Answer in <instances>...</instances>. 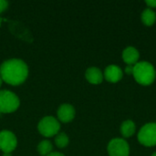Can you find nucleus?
Returning a JSON list of instances; mask_svg holds the SVG:
<instances>
[{"label":"nucleus","instance_id":"1","mask_svg":"<svg viewBox=\"0 0 156 156\" xmlns=\"http://www.w3.org/2000/svg\"><path fill=\"white\" fill-rule=\"evenodd\" d=\"M28 76V67L19 58H11L4 61L0 66V77L5 83L17 86L22 84Z\"/></svg>","mask_w":156,"mask_h":156},{"label":"nucleus","instance_id":"2","mask_svg":"<svg viewBox=\"0 0 156 156\" xmlns=\"http://www.w3.org/2000/svg\"><path fill=\"white\" fill-rule=\"evenodd\" d=\"M133 76L139 84L147 86L152 84L155 80V69L150 62L140 61L133 65Z\"/></svg>","mask_w":156,"mask_h":156},{"label":"nucleus","instance_id":"3","mask_svg":"<svg viewBox=\"0 0 156 156\" xmlns=\"http://www.w3.org/2000/svg\"><path fill=\"white\" fill-rule=\"evenodd\" d=\"M20 105L19 98L10 90H0V114L16 112Z\"/></svg>","mask_w":156,"mask_h":156},{"label":"nucleus","instance_id":"4","mask_svg":"<svg viewBox=\"0 0 156 156\" xmlns=\"http://www.w3.org/2000/svg\"><path fill=\"white\" fill-rule=\"evenodd\" d=\"M60 129V124L58 120L53 116H46L40 120L37 124V130L41 135L49 138L55 136L58 133Z\"/></svg>","mask_w":156,"mask_h":156},{"label":"nucleus","instance_id":"5","mask_svg":"<svg viewBox=\"0 0 156 156\" xmlns=\"http://www.w3.org/2000/svg\"><path fill=\"white\" fill-rule=\"evenodd\" d=\"M138 141L146 147L156 145V123L149 122L144 125L138 133Z\"/></svg>","mask_w":156,"mask_h":156},{"label":"nucleus","instance_id":"6","mask_svg":"<svg viewBox=\"0 0 156 156\" xmlns=\"http://www.w3.org/2000/svg\"><path fill=\"white\" fill-rule=\"evenodd\" d=\"M110 156H129L130 146L124 139L114 138L112 139L107 147Z\"/></svg>","mask_w":156,"mask_h":156},{"label":"nucleus","instance_id":"7","mask_svg":"<svg viewBox=\"0 0 156 156\" xmlns=\"http://www.w3.org/2000/svg\"><path fill=\"white\" fill-rule=\"evenodd\" d=\"M17 145V140L16 135L7 130L0 132V150L5 153L11 154Z\"/></svg>","mask_w":156,"mask_h":156},{"label":"nucleus","instance_id":"8","mask_svg":"<svg viewBox=\"0 0 156 156\" xmlns=\"http://www.w3.org/2000/svg\"><path fill=\"white\" fill-rule=\"evenodd\" d=\"M58 119L64 123L70 122L75 117V109L72 105L64 103L60 105L57 112Z\"/></svg>","mask_w":156,"mask_h":156},{"label":"nucleus","instance_id":"9","mask_svg":"<svg viewBox=\"0 0 156 156\" xmlns=\"http://www.w3.org/2000/svg\"><path fill=\"white\" fill-rule=\"evenodd\" d=\"M122 76H123L122 70L117 65H109L105 69L103 74V77L106 79V80L112 83H116L120 81Z\"/></svg>","mask_w":156,"mask_h":156},{"label":"nucleus","instance_id":"10","mask_svg":"<svg viewBox=\"0 0 156 156\" xmlns=\"http://www.w3.org/2000/svg\"><path fill=\"white\" fill-rule=\"evenodd\" d=\"M139 58H140L139 51L133 47H127L122 51V58L127 65H132V66L135 65L138 62Z\"/></svg>","mask_w":156,"mask_h":156},{"label":"nucleus","instance_id":"11","mask_svg":"<svg viewBox=\"0 0 156 156\" xmlns=\"http://www.w3.org/2000/svg\"><path fill=\"white\" fill-rule=\"evenodd\" d=\"M85 77L86 80L91 83V84H100L103 80V74L101 70L96 67H90L89 68L86 72H85Z\"/></svg>","mask_w":156,"mask_h":156},{"label":"nucleus","instance_id":"12","mask_svg":"<svg viewBox=\"0 0 156 156\" xmlns=\"http://www.w3.org/2000/svg\"><path fill=\"white\" fill-rule=\"evenodd\" d=\"M121 133H122V136L125 138H129V137L133 136L135 133L134 122L131 120H127V121L123 122L121 126Z\"/></svg>","mask_w":156,"mask_h":156},{"label":"nucleus","instance_id":"13","mask_svg":"<svg viewBox=\"0 0 156 156\" xmlns=\"http://www.w3.org/2000/svg\"><path fill=\"white\" fill-rule=\"evenodd\" d=\"M156 20L155 12L151 8H146L142 13V21L146 26H152L154 24Z\"/></svg>","mask_w":156,"mask_h":156},{"label":"nucleus","instance_id":"14","mask_svg":"<svg viewBox=\"0 0 156 156\" xmlns=\"http://www.w3.org/2000/svg\"><path fill=\"white\" fill-rule=\"evenodd\" d=\"M52 148H53L52 147V144L48 140L41 141L38 144L37 147L38 154L41 156H47L48 154H49L52 152Z\"/></svg>","mask_w":156,"mask_h":156},{"label":"nucleus","instance_id":"15","mask_svg":"<svg viewBox=\"0 0 156 156\" xmlns=\"http://www.w3.org/2000/svg\"><path fill=\"white\" fill-rule=\"evenodd\" d=\"M69 143V136L64 133H58L55 137V144L58 148H65Z\"/></svg>","mask_w":156,"mask_h":156},{"label":"nucleus","instance_id":"16","mask_svg":"<svg viewBox=\"0 0 156 156\" xmlns=\"http://www.w3.org/2000/svg\"><path fill=\"white\" fill-rule=\"evenodd\" d=\"M8 6V2L5 1V0H0V14L2 12H4Z\"/></svg>","mask_w":156,"mask_h":156},{"label":"nucleus","instance_id":"17","mask_svg":"<svg viewBox=\"0 0 156 156\" xmlns=\"http://www.w3.org/2000/svg\"><path fill=\"white\" fill-rule=\"evenodd\" d=\"M146 5H148L149 8H155L156 7V0H150V1H146Z\"/></svg>","mask_w":156,"mask_h":156},{"label":"nucleus","instance_id":"18","mask_svg":"<svg viewBox=\"0 0 156 156\" xmlns=\"http://www.w3.org/2000/svg\"><path fill=\"white\" fill-rule=\"evenodd\" d=\"M133 66L127 65V67L125 68V73L129 75H133Z\"/></svg>","mask_w":156,"mask_h":156},{"label":"nucleus","instance_id":"19","mask_svg":"<svg viewBox=\"0 0 156 156\" xmlns=\"http://www.w3.org/2000/svg\"><path fill=\"white\" fill-rule=\"evenodd\" d=\"M47 156H65L63 154L61 153H58V152H51L49 154H48Z\"/></svg>","mask_w":156,"mask_h":156},{"label":"nucleus","instance_id":"20","mask_svg":"<svg viewBox=\"0 0 156 156\" xmlns=\"http://www.w3.org/2000/svg\"><path fill=\"white\" fill-rule=\"evenodd\" d=\"M3 156H12V154L9 153H5V154H3Z\"/></svg>","mask_w":156,"mask_h":156},{"label":"nucleus","instance_id":"21","mask_svg":"<svg viewBox=\"0 0 156 156\" xmlns=\"http://www.w3.org/2000/svg\"><path fill=\"white\" fill-rule=\"evenodd\" d=\"M2 82H3V80H2V79H1V77H0V87H1V85H2Z\"/></svg>","mask_w":156,"mask_h":156},{"label":"nucleus","instance_id":"22","mask_svg":"<svg viewBox=\"0 0 156 156\" xmlns=\"http://www.w3.org/2000/svg\"><path fill=\"white\" fill-rule=\"evenodd\" d=\"M152 156H156V152L155 153H154V154H153V155Z\"/></svg>","mask_w":156,"mask_h":156}]
</instances>
